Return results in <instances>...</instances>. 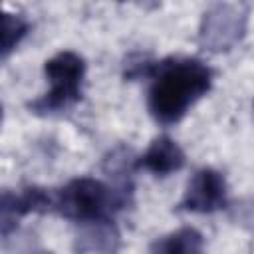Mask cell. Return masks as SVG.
<instances>
[{
  "label": "cell",
  "instance_id": "6da1fadb",
  "mask_svg": "<svg viewBox=\"0 0 254 254\" xmlns=\"http://www.w3.org/2000/svg\"><path fill=\"white\" fill-rule=\"evenodd\" d=\"M151 79L147 95L151 117L161 125H175L208 93L212 69L196 58H177L155 62Z\"/></svg>",
  "mask_w": 254,
  "mask_h": 254
},
{
  "label": "cell",
  "instance_id": "7a4b0ae2",
  "mask_svg": "<svg viewBox=\"0 0 254 254\" xmlns=\"http://www.w3.org/2000/svg\"><path fill=\"white\" fill-rule=\"evenodd\" d=\"M131 194L133 187H111L93 177H77L54 192L52 210L75 224L111 218L131 202Z\"/></svg>",
  "mask_w": 254,
  "mask_h": 254
},
{
  "label": "cell",
  "instance_id": "3957f363",
  "mask_svg": "<svg viewBox=\"0 0 254 254\" xmlns=\"http://www.w3.org/2000/svg\"><path fill=\"white\" fill-rule=\"evenodd\" d=\"M44 75L50 83V91L28 103L30 113L40 117L58 115L67 111L81 99L85 60L79 54L71 50L58 52L44 64Z\"/></svg>",
  "mask_w": 254,
  "mask_h": 254
},
{
  "label": "cell",
  "instance_id": "277c9868",
  "mask_svg": "<svg viewBox=\"0 0 254 254\" xmlns=\"http://www.w3.org/2000/svg\"><path fill=\"white\" fill-rule=\"evenodd\" d=\"M248 28V12L240 4L216 2L212 4L200 20L198 42L204 50L222 54L230 52L242 42Z\"/></svg>",
  "mask_w": 254,
  "mask_h": 254
},
{
  "label": "cell",
  "instance_id": "5b68a950",
  "mask_svg": "<svg viewBox=\"0 0 254 254\" xmlns=\"http://www.w3.org/2000/svg\"><path fill=\"white\" fill-rule=\"evenodd\" d=\"M226 202H228V189L222 173L204 167L190 177L185 194L179 202V208L196 214H212L216 210H222Z\"/></svg>",
  "mask_w": 254,
  "mask_h": 254
},
{
  "label": "cell",
  "instance_id": "8992f818",
  "mask_svg": "<svg viewBox=\"0 0 254 254\" xmlns=\"http://www.w3.org/2000/svg\"><path fill=\"white\" fill-rule=\"evenodd\" d=\"M121 248V232L113 218H97L77 224L73 238L75 254H117Z\"/></svg>",
  "mask_w": 254,
  "mask_h": 254
},
{
  "label": "cell",
  "instance_id": "52a82bcc",
  "mask_svg": "<svg viewBox=\"0 0 254 254\" xmlns=\"http://www.w3.org/2000/svg\"><path fill=\"white\" fill-rule=\"evenodd\" d=\"M185 167V153L175 139L159 135L151 141L147 151L135 159V169H145L157 177H167Z\"/></svg>",
  "mask_w": 254,
  "mask_h": 254
},
{
  "label": "cell",
  "instance_id": "ba28073f",
  "mask_svg": "<svg viewBox=\"0 0 254 254\" xmlns=\"http://www.w3.org/2000/svg\"><path fill=\"white\" fill-rule=\"evenodd\" d=\"M147 254H204V236L194 226H183L157 238Z\"/></svg>",
  "mask_w": 254,
  "mask_h": 254
},
{
  "label": "cell",
  "instance_id": "9c48e42d",
  "mask_svg": "<svg viewBox=\"0 0 254 254\" xmlns=\"http://www.w3.org/2000/svg\"><path fill=\"white\" fill-rule=\"evenodd\" d=\"M30 32V24L24 16L0 8V58L14 52Z\"/></svg>",
  "mask_w": 254,
  "mask_h": 254
},
{
  "label": "cell",
  "instance_id": "30bf717a",
  "mask_svg": "<svg viewBox=\"0 0 254 254\" xmlns=\"http://www.w3.org/2000/svg\"><path fill=\"white\" fill-rule=\"evenodd\" d=\"M28 214L22 192H14L10 189H0V236H10L16 232L20 220Z\"/></svg>",
  "mask_w": 254,
  "mask_h": 254
},
{
  "label": "cell",
  "instance_id": "8fae6325",
  "mask_svg": "<svg viewBox=\"0 0 254 254\" xmlns=\"http://www.w3.org/2000/svg\"><path fill=\"white\" fill-rule=\"evenodd\" d=\"M24 254H54V252L44 250V248H34V250H28V252H24Z\"/></svg>",
  "mask_w": 254,
  "mask_h": 254
},
{
  "label": "cell",
  "instance_id": "7c38bea8",
  "mask_svg": "<svg viewBox=\"0 0 254 254\" xmlns=\"http://www.w3.org/2000/svg\"><path fill=\"white\" fill-rule=\"evenodd\" d=\"M0 125H2V105H0Z\"/></svg>",
  "mask_w": 254,
  "mask_h": 254
}]
</instances>
